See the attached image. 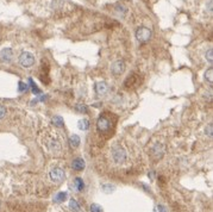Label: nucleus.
I'll return each mask as SVG.
<instances>
[{"mask_svg": "<svg viewBox=\"0 0 213 212\" xmlns=\"http://www.w3.org/2000/svg\"><path fill=\"white\" fill-rule=\"evenodd\" d=\"M111 157L116 165H124L128 160V151L120 144H114L111 149Z\"/></svg>", "mask_w": 213, "mask_h": 212, "instance_id": "f257e3e1", "label": "nucleus"}, {"mask_svg": "<svg viewBox=\"0 0 213 212\" xmlns=\"http://www.w3.org/2000/svg\"><path fill=\"white\" fill-rule=\"evenodd\" d=\"M45 145H47V149L51 154H58L62 150L61 141L58 139V137L56 135H47L45 136Z\"/></svg>", "mask_w": 213, "mask_h": 212, "instance_id": "f03ea898", "label": "nucleus"}, {"mask_svg": "<svg viewBox=\"0 0 213 212\" xmlns=\"http://www.w3.org/2000/svg\"><path fill=\"white\" fill-rule=\"evenodd\" d=\"M142 84V78L137 73H131L124 81V87L126 89H135Z\"/></svg>", "mask_w": 213, "mask_h": 212, "instance_id": "7ed1b4c3", "label": "nucleus"}, {"mask_svg": "<svg viewBox=\"0 0 213 212\" xmlns=\"http://www.w3.org/2000/svg\"><path fill=\"white\" fill-rule=\"evenodd\" d=\"M111 126H112V123H111L110 118L107 116H105V114H101L99 117L98 122H96V129H98V131H100V132H107L111 129Z\"/></svg>", "mask_w": 213, "mask_h": 212, "instance_id": "20e7f679", "label": "nucleus"}, {"mask_svg": "<svg viewBox=\"0 0 213 212\" xmlns=\"http://www.w3.org/2000/svg\"><path fill=\"white\" fill-rule=\"evenodd\" d=\"M151 37H152V31L150 30L149 28L140 26L136 31V38L138 39L139 42H148V41H150Z\"/></svg>", "mask_w": 213, "mask_h": 212, "instance_id": "39448f33", "label": "nucleus"}, {"mask_svg": "<svg viewBox=\"0 0 213 212\" xmlns=\"http://www.w3.org/2000/svg\"><path fill=\"white\" fill-rule=\"evenodd\" d=\"M19 63L24 68H30L35 65V56L29 51H24L19 56Z\"/></svg>", "mask_w": 213, "mask_h": 212, "instance_id": "423d86ee", "label": "nucleus"}, {"mask_svg": "<svg viewBox=\"0 0 213 212\" xmlns=\"http://www.w3.org/2000/svg\"><path fill=\"white\" fill-rule=\"evenodd\" d=\"M150 153L156 160H160L166 154V145L162 144V143H156V144H154L151 147Z\"/></svg>", "mask_w": 213, "mask_h": 212, "instance_id": "0eeeda50", "label": "nucleus"}, {"mask_svg": "<svg viewBox=\"0 0 213 212\" xmlns=\"http://www.w3.org/2000/svg\"><path fill=\"white\" fill-rule=\"evenodd\" d=\"M65 178L64 170L60 167H55L50 170V179L55 182H62Z\"/></svg>", "mask_w": 213, "mask_h": 212, "instance_id": "6e6552de", "label": "nucleus"}, {"mask_svg": "<svg viewBox=\"0 0 213 212\" xmlns=\"http://www.w3.org/2000/svg\"><path fill=\"white\" fill-rule=\"evenodd\" d=\"M124 70H125V62L121 61V60L114 61V62L112 63V66H111V72H112V74L116 75V76L123 74Z\"/></svg>", "mask_w": 213, "mask_h": 212, "instance_id": "1a4fd4ad", "label": "nucleus"}, {"mask_svg": "<svg viewBox=\"0 0 213 212\" xmlns=\"http://www.w3.org/2000/svg\"><path fill=\"white\" fill-rule=\"evenodd\" d=\"M12 57H13V51L11 48H4L0 51V60L2 62H11Z\"/></svg>", "mask_w": 213, "mask_h": 212, "instance_id": "9d476101", "label": "nucleus"}, {"mask_svg": "<svg viewBox=\"0 0 213 212\" xmlns=\"http://www.w3.org/2000/svg\"><path fill=\"white\" fill-rule=\"evenodd\" d=\"M72 167L74 170H77V172H81V170H84L86 167V162L84 158H81V157H76L73 160V162H72Z\"/></svg>", "mask_w": 213, "mask_h": 212, "instance_id": "9b49d317", "label": "nucleus"}, {"mask_svg": "<svg viewBox=\"0 0 213 212\" xmlns=\"http://www.w3.org/2000/svg\"><path fill=\"white\" fill-rule=\"evenodd\" d=\"M94 88H95L96 94H99V95H105L107 93V91H108V86H107L106 82L100 81V82H96Z\"/></svg>", "mask_w": 213, "mask_h": 212, "instance_id": "f8f14e48", "label": "nucleus"}, {"mask_svg": "<svg viewBox=\"0 0 213 212\" xmlns=\"http://www.w3.org/2000/svg\"><path fill=\"white\" fill-rule=\"evenodd\" d=\"M74 188L77 192H82L85 190V182L81 178H75L74 179Z\"/></svg>", "mask_w": 213, "mask_h": 212, "instance_id": "ddd939ff", "label": "nucleus"}, {"mask_svg": "<svg viewBox=\"0 0 213 212\" xmlns=\"http://www.w3.org/2000/svg\"><path fill=\"white\" fill-rule=\"evenodd\" d=\"M81 143V139H80V137L77 136V135H72L70 137H69V145L72 147V148H77L79 145Z\"/></svg>", "mask_w": 213, "mask_h": 212, "instance_id": "4468645a", "label": "nucleus"}, {"mask_svg": "<svg viewBox=\"0 0 213 212\" xmlns=\"http://www.w3.org/2000/svg\"><path fill=\"white\" fill-rule=\"evenodd\" d=\"M77 128H79L81 131H86V130L89 128V121H88V119H86V118H84V119H80V121H79V123H77Z\"/></svg>", "mask_w": 213, "mask_h": 212, "instance_id": "2eb2a0df", "label": "nucleus"}, {"mask_svg": "<svg viewBox=\"0 0 213 212\" xmlns=\"http://www.w3.org/2000/svg\"><path fill=\"white\" fill-rule=\"evenodd\" d=\"M67 192H58L55 197H54V201L55 203H62V201H64L65 199H67Z\"/></svg>", "mask_w": 213, "mask_h": 212, "instance_id": "dca6fc26", "label": "nucleus"}, {"mask_svg": "<svg viewBox=\"0 0 213 212\" xmlns=\"http://www.w3.org/2000/svg\"><path fill=\"white\" fill-rule=\"evenodd\" d=\"M116 12H117L118 14L120 16V17H124L126 13H128V9L124 6V5H121V4H118L117 6H116Z\"/></svg>", "mask_w": 213, "mask_h": 212, "instance_id": "f3484780", "label": "nucleus"}, {"mask_svg": "<svg viewBox=\"0 0 213 212\" xmlns=\"http://www.w3.org/2000/svg\"><path fill=\"white\" fill-rule=\"evenodd\" d=\"M69 209L72 211L79 212L80 211V205H79V203L75 200V199H70V201H69Z\"/></svg>", "mask_w": 213, "mask_h": 212, "instance_id": "a211bd4d", "label": "nucleus"}, {"mask_svg": "<svg viewBox=\"0 0 213 212\" xmlns=\"http://www.w3.org/2000/svg\"><path fill=\"white\" fill-rule=\"evenodd\" d=\"M51 122H53L54 125H56V126H63V118L62 117H60V116H55L53 117V119H51Z\"/></svg>", "mask_w": 213, "mask_h": 212, "instance_id": "6ab92c4d", "label": "nucleus"}, {"mask_svg": "<svg viewBox=\"0 0 213 212\" xmlns=\"http://www.w3.org/2000/svg\"><path fill=\"white\" fill-rule=\"evenodd\" d=\"M75 110L77 112H80V113H87L88 112V109H87V106L85 104H77L75 106Z\"/></svg>", "mask_w": 213, "mask_h": 212, "instance_id": "aec40b11", "label": "nucleus"}, {"mask_svg": "<svg viewBox=\"0 0 213 212\" xmlns=\"http://www.w3.org/2000/svg\"><path fill=\"white\" fill-rule=\"evenodd\" d=\"M205 79H206L210 84H213V68H210V69L205 73Z\"/></svg>", "mask_w": 213, "mask_h": 212, "instance_id": "412c9836", "label": "nucleus"}, {"mask_svg": "<svg viewBox=\"0 0 213 212\" xmlns=\"http://www.w3.org/2000/svg\"><path fill=\"white\" fill-rule=\"evenodd\" d=\"M103 191L105 192V193H112L113 191L116 190V187L114 186H112V185H108V184H105V185H103Z\"/></svg>", "mask_w": 213, "mask_h": 212, "instance_id": "4be33fe9", "label": "nucleus"}, {"mask_svg": "<svg viewBox=\"0 0 213 212\" xmlns=\"http://www.w3.org/2000/svg\"><path fill=\"white\" fill-rule=\"evenodd\" d=\"M91 212H103V207L99 204H92L91 205Z\"/></svg>", "mask_w": 213, "mask_h": 212, "instance_id": "5701e85b", "label": "nucleus"}, {"mask_svg": "<svg viewBox=\"0 0 213 212\" xmlns=\"http://www.w3.org/2000/svg\"><path fill=\"white\" fill-rule=\"evenodd\" d=\"M205 57H206V60H207L210 63H212L213 62V50L212 49H208V51L205 54Z\"/></svg>", "mask_w": 213, "mask_h": 212, "instance_id": "b1692460", "label": "nucleus"}, {"mask_svg": "<svg viewBox=\"0 0 213 212\" xmlns=\"http://www.w3.org/2000/svg\"><path fill=\"white\" fill-rule=\"evenodd\" d=\"M29 82H30V85H31V88H32V92L35 93V94H38V93H41V91L36 87V85H35V82H33V80L32 79H29Z\"/></svg>", "mask_w": 213, "mask_h": 212, "instance_id": "393cba45", "label": "nucleus"}, {"mask_svg": "<svg viewBox=\"0 0 213 212\" xmlns=\"http://www.w3.org/2000/svg\"><path fill=\"white\" fill-rule=\"evenodd\" d=\"M7 114V109L2 105H0V119H2Z\"/></svg>", "mask_w": 213, "mask_h": 212, "instance_id": "a878e982", "label": "nucleus"}, {"mask_svg": "<svg viewBox=\"0 0 213 212\" xmlns=\"http://www.w3.org/2000/svg\"><path fill=\"white\" fill-rule=\"evenodd\" d=\"M154 212H168V211H167V209L163 205H157V206H155Z\"/></svg>", "mask_w": 213, "mask_h": 212, "instance_id": "bb28decb", "label": "nucleus"}, {"mask_svg": "<svg viewBox=\"0 0 213 212\" xmlns=\"http://www.w3.org/2000/svg\"><path fill=\"white\" fill-rule=\"evenodd\" d=\"M206 132L208 134L210 137H212V134H213V125L212 124H208V126L206 128Z\"/></svg>", "mask_w": 213, "mask_h": 212, "instance_id": "cd10ccee", "label": "nucleus"}, {"mask_svg": "<svg viewBox=\"0 0 213 212\" xmlns=\"http://www.w3.org/2000/svg\"><path fill=\"white\" fill-rule=\"evenodd\" d=\"M26 89H28V85L21 81V82H19V92H24V91H26Z\"/></svg>", "mask_w": 213, "mask_h": 212, "instance_id": "c85d7f7f", "label": "nucleus"}, {"mask_svg": "<svg viewBox=\"0 0 213 212\" xmlns=\"http://www.w3.org/2000/svg\"><path fill=\"white\" fill-rule=\"evenodd\" d=\"M208 11L212 12V0L208 1Z\"/></svg>", "mask_w": 213, "mask_h": 212, "instance_id": "c756f323", "label": "nucleus"}]
</instances>
